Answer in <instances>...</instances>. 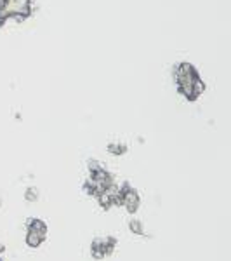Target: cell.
<instances>
[{"instance_id": "6da1fadb", "label": "cell", "mask_w": 231, "mask_h": 261, "mask_svg": "<svg viewBox=\"0 0 231 261\" xmlns=\"http://www.w3.org/2000/svg\"><path fill=\"white\" fill-rule=\"evenodd\" d=\"M174 81L178 86V91L181 92L186 99H196L201 96L205 89V84L195 70V66L190 63H179L174 70Z\"/></svg>"}, {"instance_id": "7a4b0ae2", "label": "cell", "mask_w": 231, "mask_h": 261, "mask_svg": "<svg viewBox=\"0 0 231 261\" xmlns=\"http://www.w3.org/2000/svg\"><path fill=\"white\" fill-rule=\"evenodd\" d=\"M33 0H0V27L9 18L24 19L32 14Z\"/></svg>"}, {"instance_id": "3957f363", "label": "cell", "mask_w": 231, "mask_h": 261, "mask_svg": "<svg viewBox=\"0 0 231 261\" xmlns=\"http://www.w3.org/2000/svg\"><path fill=\"white\" fill-rule=\"evenodd\" d=\"M45 233H47V228H45L44 221L40 220H33L30 223V230H28V244H30L32 247H37L40 246L42 241L45 239Z\"/></svg>"}, {"instance_id": "277c9868", "label": "cell", "mask_w": 231, "mask_h": 261, "mask_svg": "<svg viewBox=\"0 0 231 261\" xmlns=\"http://www.w3.org/2000/svg\"><path fill=\"white\" fill-rule=\"evenodd\" d=\"M119 204L125 205V207H127V211L134 213L137 209V204H139V197H137V193L134 192L131 187H127V185H125L124 190H120Z\"/></svg>"}, {"instance_id": "5b68a950", "label": "cell", "mask_w": 231, "mask_h": 261, "mask_svg": "<svg viewBox=\"0 0 231 261\" xmlns=\"http://www.w3.org/2000/svg\"><path fill=\"white\" fill-rule=\"evenodd\" d=\"M115 239H99V241L92 244V254L96 258H103L104 254H110L113 247H115Z\"/></svg>"}, {"instance_id": "8992f818", "label": "cell", "mask_w": 231, "mask_h": 261, "mask_svg": "<svg viewBox=\"0 0 231 261\" xmlns=\"http://www.w3.org/2000/svg\"><path fill=\"white\" fill-rule=\"evenodd\" d=\"M131 230L136 231V233H142V230H141V226H139V223H137V221L131 223Z\"/></svg>"}]
</instances>
